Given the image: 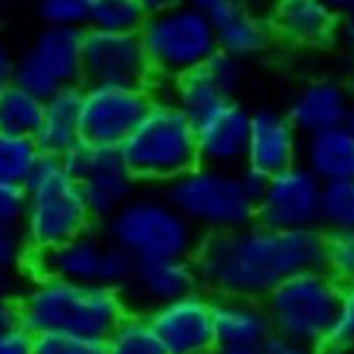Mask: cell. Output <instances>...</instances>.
Instances as JSON below:
<instances>
[{"label":"cell","instance_id":"cell-1","mask_svg":"<svg viewBox=\"0 0 354 354\" xmlns=\"http://www.w3.org/2000/svg\"><path fill=\"white\" fill-rule=\"evenodd\" d=\"M191 259L201 288L213 298L264 301L281 281L323 266V230L252 223L234 232L203 234Z\"/></svg>","mask_w":354,"mask_h":354},{"label":"cell","instance_id":"cell-2","mask_svg":"<svg viewBox=\"0 0 354 354\" xmlns=\"http://www.w3.org/2000/svg\"><path fill=\"white\" fill-rule=\"evenodd\" d=\"M22 328L37 333H71L103 342L110 330L130 310L122 291L64 279H32L20 293Z\"/></svg>","mask_w":354,"mask_h":354},{"label":"cell","instance_id":"cell-3","mask_svg":"<svg viewBox=\"0 0 354 354\" xmlns=\"http://www.w3.org/2000/svg\"><path fill=\"white\" fill-rule=\"evenodd\" d=\"M120 154L140 186H169L201 164L196 125L159 88L140 125L120 145Z\"/></svg>","mask_w":354,"mask_h":354},{"label":"cell","instance_id":"cell-4","mask_svg":"<svg viewBox=\"0 0 354 354\" xmlns=\"http://www.w3.org/2000/svg\"><path fill=\"white\" fill-rule=\"evenodd\" d=\"M27 208L22 215V237L30 254L49 252L68 240L95 227V220L86 205L84 191L62 167V159L44 156L25 183Z\"/></svg>","mask_w":354,"mask_h":354},{"label":"cell","instance_id":"cell-5","mask_svg":"<svg viewBox=\"0 0 354 354\" xmlns=\"http://www.w3.org/2000/svg\"><path fill=\"white\" fill-rule=\"evenodd\" d=\"M103 234L135 261L191 259L201 242L196 227L164 198V193H137L105 220Z\"/></svg>","mask_w":354,"mask_h":354},{"label":"cell","instance_id":"cell-6","mask_svg":"<svg viewBox=\"0 0 354 354\" xmlns=\"http://www.w3.org/2000/svg\"><path fill=\"white\" fill-rule=\"evenodd\" d=\"M162 193L201 237L234 232L254 223L257 203L242 186L240 169L198 164L164 186Z\"/></svg>","mask_w":354,"mask_h":354},{"label":"cell","instance_id":"cell-7","mask_svg":"<svg viewBox=\"0 0 354 354\" xmlns=\"http://www.w3.org/2000/svg\"><path fill=\"white\" fill-rule=\"evenodd\" d=\"M140 39L154 86L171 84L218 54L213 22L188 3L149 12L140 27Z\"/></svg>","mask_w":354,"mask_h":354},{"label":"cell","instance_id":"cell-8","mask_svg":"<svg viewBox=\"0 0 354 354\" xmlns=\"http://www.w3.org/2000/svg\"><path fill=\"white\" fill-rule=\"evenodd\" d=\"M339 298L342 286L323 269H313L281 281L261 303L269 315L271 333L318 352L325 347L337 318Z\"/></svg>","mask_w":354,"mask_h":354},{"label":"cell","instance_id":"cell-9","mask_svg":"<svg viewBox=\"0 0 354 354\" xmlns=\"http://www.w3.org/2000/svg\"><path fill=\"white\" fill-rule=\"evenodd\" d=\"M27 269L32 279H64V281L105 286L125 293L135 271V259L110 245L105 234L91 230L49 252L30 254Z\"/></svg>","mask_w":354,"mask_h":354},{"label":"cell","instance_id":"cell-10","mask_svg":"<svg viewBox=\"0 0 354 354\" xmlns=\"http://www.w3.org/2000/svg\"><path fill=\"white\" fill-rule=\"evenodd\" d=\"M81 42L84 30L39 27L17 54L15 84L42 100L62 88L81 86Z\"/></svg>","mask_w":354,"mask_h":354},{"label":"cell","instance_id":"cell-11","mask_svg":"<svg viewBox=\"0 0 354 354\" xmlns=\"http://www.w3.org/2000/svg\"><path fill=\"white\" fill-rule=\"evenodd\" d=\"M156 86L93 84L81 88V140L120 147L154 103Z\"/></svg>","mask_w":354,"mask_h":354},{"label":"cell","instance_id":"cell-12","mask_svg":"<svg viewBox=\"0 0 354 354\" xmlns=\"http://www.w3.org/2000/svg\"><path fill=\"white\" fill-rule=\"evenodd\" d=\"M93 84L154 86L140 32L86 27L81 42V86Z\"/></svg>","mask_w":354,"mask_h":354},{"label":"cell","instance_id":"cell-13","mask_svg":"<svg viewBox=\"0 0 354 354\" xmlns=\"http://www.w3.org/2000/svg\"><path fill=\"white\" fill-rule=\"evenodd\" d=\"M320 201L323 183L298 162L269 176L254 223L271 230H320Z\"/></svg>","mask_w":354,"mask_h":354},{"label":"cell","instance_id":"cell-14","mask_svg":"<svg viewBox=\"0 0 354 354\" xmlns=\"http://www.w3.org/2000/svg\"><path fill=\"white\" fill-rule=\"evenodd\" d=\"M164 354H210L215 339V298L203 288L147 313Z\"/></svg>","mask_w":354,"mask_h":354},{"label":"cell","instance_id":"cell-15","mask_svg":"<svg viewBox=\"0 0 354 354\" xmlns=\"http://www.w3.org/2000/svg\"><path fill=\"white\" fill-rule=\"evenodd\" d=\"M245 73V62L218 52L205 64L174 78L171 84L162 86L159 91L174 105H178L191 120H196L215 105L237 98Z\"/></svg>","mask_w":354,"mask_h":354},{"label":"cell","instance_id":"cell-16","mask_svg":"<svg viewBox=\"0 0 354 354\" xmlns=\"http://www.w3.org/2000/svg\"><path fill=\"white\" fill-rule=\"evenodd\" d=\"M252 110L237 98L225 100L193 120L198 162L220 169H242L250 142Z\"/></svg>","mask_w":354,"mask_h":354},{"label":"cell","instance_id":"cell-17","mask_svg":"<svg viewBox=\"0 0 354 354\" xmlns=\"http://www.w3.org/2000/svg\"><path fill=\"white\" fill-rule=\"evenodd\" d=\"M303 137L288 120L286 110L257 108L252 110L250 142L245 167L266 178L301 162Z\"/></svg>","mask_w":354,"mask_h":354},{"label":"cell","instance_id":"cell-18","mask_svg":"<svg viewBox=\"0 0 354 354\" xmlns=\"http://www.w3.org/2000/svg\"><path fill=\"white\" fill-rule=\"evenodd\" d=\"M266 20L274 37L293 47H328L342 30V15L328 0H269Z\"/></svg>","mask_w":354,"mask_h":354},{"label":"cell","instance_id":"cell-19","mask_svg":"<svg viewBox=\"0 0 354 354\" xmlns=\"http://www.w3.org/2000/svg\"><path fill=\"white\" fill-rule=\"evenodd\" d=\"M198 288L201 279L193 259H142L135 261L125 298L127 306L132 303L140 313H149Z\"/></svg>","mask_w":354,"mask_h":354},{"label":"cell","instance_id":"cell-20","mask_svg":"<svg viewBox=\"0 0 354 354\" xmlns=\"http://www.w3.org/2000/svg\"><path fill=\"white\" fill-rule=\"evenodd\" d=\"M352 100V91L337 78H313L291 95L286 115L301 137H310L342 125Z\"/></svg>","mask_w":354,"mask_h":354},{"label":"cell","instance_id":"cell-21","mask_svg":"<svg viewBox=\"0 0 354 354\" xmlns=\"http://www.w3.org/2000/svg\"><path fill=\"white\" fill-rule=\"evenodd\" d=\"M210 22L218 39V52L240 62L261 57L274 42V32L266 15L257 12L245 0H230L210 17Z\"/></svg>","mask_w":354,"mask_h":354},{"label":"cell","instance_id":"cell-22","mask_svg":"<svg viewBox=\"0 0 354 354\" xmlns=\"http://www.w3.org/2000/svg\"><path fill=\"white\" fill-rule=\"evenodd\" d=\"M81 88H62L44 100V113L35 142L44 156L62 159L81 140Z\"/></svg>","mask_w":354,"mask_h":354},{"label":"cell","instance_id":"cell-23","mask_svg":"<svg viewBox=\"0 0 354 354\" xmlns=\"http://www.w3.org/2000/svg\"><path fill=\"white\" fill-rule=\"evenodd\" d=\"M301 164L320 183L354 181V135L342 125L303 137Z\"/></svg>","mask_w":354,"mask_h":354},{"label":"cell","instance_id":"cell-24","mask_svg":"<svg viewBox=\"0 0 354 354\" xmlns=\"http://www.w3.org/2000/svg\"><path fill=\"white\" fill-rule=\"evenodd\" d=\"M269 335V315H266L261 301L215 298V339L218 344L259 349Z\"/></svg>","mask_w":354,"mask_h":354},{"label":"cell","instance_id":"cell-25","mask_svg":"<svg viewBox=\"0 0 354 354\" xmlns=\"http://www.w3.org/2000/svg\"><path fill=\"white\" fill-rule=\"evenodd\" d=\"M78 186L84 191V198H86V205H88L91 215H93V220L100 225L108 218H113L122 205L130 203L137 193H140V183L127 171L122 159L100 167L98 171L86 176Z\"/></svg>","mask_w":354,"mask_h":354},{"label":"cell","instance_id":"cell-26","mask_svg":"<svg viewBox=\"0 0 354 354\" xmlns=\"http://www.w3.org/2000/svg\"><path fill=\"white\" fill-rule=\"evenodd\" d=\"M42 113L44 100L20 88L17 84L0 91V132L35 140L39 122H42Z\"/></svg>","mask_w":354,"mask_h":354},{"label":"cell","instance_id":"cell-27","mask_svg":"<svg viewBox=\"0 0 354 354\" xmlns=\"http://www.w3.org/2000/svg\"><path fill=\"white\" fill-rule=\"evenodd\" d=\"M103 354H164L147 313L127 310L103 339Z\"/></svg>","mask_w":354,"mask_h":354},{"label":"cell","instance_id":"cell-28","mask_svg":"<svg viewBox=\"0 0 354 354\" xmlns=\"http://www.w3.org/2000/svg\"><path fill=\"white\" fill-rule=\"evenodd\" d=\"M39 159L42 151L32 137L0 132V181L25 186Z\"/></svg>","mask_w":354,"mask_h":354},{"label":"cell","instance_id":"cell-29","mask_svg":"<svg viewBox=\"0 0 354 354\" xmlns=\"http://www.w3.org/2000/svg\"><path fill=\"white\" fill-rule=\"evenodd\" d=\"M147 10L140 0H91L86 27L103 32H140Z\"/></svg>","mask_w":354,"mask_h":354},{"label":"cell","instance_id":"cell-30","mask_svg":"<svg viewBox=\"0 0 354 354\" xmlns=\"http://www.w3.org/2000/svg\"><path fill=\"white\" fill-rule=\"evenodd\" d=\"M320 230L323 232H354V181H337L323 186Z\"/></svg>","mask_w":354,"mask_h":354},{"label":"cell","instance_id":"cell-31","mask_svg":"<svg viewBox=\"0 0 354 354\" xmlns=\"http://www.w3.org/2000/svg\"><path fill=\"white\" fill-rule=\"evenodd\" d=\"M118 159H122L120 147H105V145H93V142L78 140L62 156V167L66 169V174L73 181L81 183L86 176L98 171L100 167H105L110 162H118Z\"/></svg>","mask_w":354,"mask_h":354},{"label":"cell","instance_id":"cell-32","mask_svg":"<svg viewBox=\"0 0 354 354\" xmlns=\"http://www.w3.org/2000/svg\"><path fill=\"white\" fill-rule=\"evenodd\" d=\"M320 269L339 286L354 283V232H323Z\"/></svg>","mask_w":354,"mask_h":354},{"label":"cell","instance_id":"cell-33","mask_svg":"<svg viewBox=\"0 0 354 354\" xmlns=\"http://www.w3.org/2000/svg\"><path fill=\"white\" fill-rule=\"evenodd\" d=\"M32 12L42 27H71L86 30L91 0H30Z\"/></svg>","mask_w":354,"mask_h":354},{"label":"cell","instance_id":"cell-34","mask_svg":"<svg viewBox=\"0 0 354 354\" xmlns=\"http://www.w3.org/2000/svg\"><path fill=\"white\" fill-rule=\"evenodd\" d=\"M30 354H103V342L81 337V335L49 330V333L32 335Z\"/></svg>","mask_w":354,"mask_h":354},{"label":"cell","instance_id":"cell-35","mask_svg":"<svg viewBox=\"0 0 354 354\" xmlns=\"http://www.w3.org/2000/svg\"><path fill=\"white\" fill-rule=\"evenodd\" d=\"M323 349L339 354H354V283L342 286L337 318H335V325L330 328Z\"/></svg>","mask_w":354,"mask_h":354},{"label":"cell","instance_id":"cell-36","mask_svg":"<svg viewBox=\"0 0 354 354\" xmlns=\"http://www.w3.org/2000/svg\"><path fill=\"white\" fill-rule=\"evenodd\" d=\"M30 259V247L22 237L20 225L0 223V271L12 274L20 266H27Z\"/></svg>","mask_w":354,"mask_h":354},{"label":"cell","instance_id":"cell-37","mask_svg":"<svg viewBox=\"0 0 354 354\" xmlns=\"http://www.w3.org/2000/svg\"><path fill=\"white\" fill-rule=\"evenodd\" d=\"M27 208V188L22 183L0 181V223L20 225Z\"/></svg>","mask_w":354,"mask_h":354},{"label":"cell","instance_id":"cell-38","mask_svg":"<svg viewBox=\"0 0 354 354\" xmlns=\"http://www.w3.org/2000/svg\"><path fill=\"white\" fill-rule=\"evenodd\" d=\"M259 354H315V349H310V347H306V344H301V342H293V339L271 333L269 337L261 342Z\"/></svg>","mask_w":354,"mask_h":354},{"label":"cell","instance_id":"cell-39","mask_svg":"<svg viewBox=\"0 0 354 354\" xmlns=\"http://www.w3.org/2000/svg\"><path fill=\"white\" fill-rule=\"evenodd\" d=\"M32 335L25 328L0 333V354H30Z\"/></svg>","mask_w":354,"mask_h":354},{"label":"cell","instance_id":"cell-40","mask_svg":"<svg viewBox=\"0 0 354 354\" xmlns=\"http://www.w3.org/2000/svg\"><path fill=\"white\" fill-rule=\"evenodd\" d=\"M22 328V315H20V301L17 296L0 298V333Z\"/></svg>","mask_w":354,"mask_h":354},{"label":"cell","instance_id":"cell-41","mask_svg":"<svg viewBox=\"0 0 354 354\" xmlns=\"http://www.w3.org/2000/svg\"><path fill=\"white\" fill-rule=\"evenodd\" d=\"M15 68H17V54L12 52L10 44L0 39V91L15 84Z\"/></svg>","mask_w":354,"mask_h":354},{"label":"cell","instance_id":"cell-42","mask_svg":"<svg viewBox=\"0 0 354 354\" xmlns=\"http://www.w3.org/2000/svg\"><path fill=\"white\" fill-rule=\"evenodd\" d=\"M240 176H242V186H245V191L252 196V201H259V196L264 193V188H266V181L269 178L264 176V174H257V171H252V169H247V167H242L240 169Z\"/></svg>","mask_w":354,"mask_h":354},{"label":"cell","instance_id":"cell-43","mask_svg":"<svg viewBox=\"0 0 354 354\" xmlns=\"http://www.w3.org/2000/svg\"><path fill=\"white\" fill-rule=\"evenodd\" d=\"M339 39H342L344 49H347L349 62L354 64V12L342 17V30H339Z\"/></svg>","mask_w":354,"mask_h":354},{"label":"cell","instance_id":"cell-44","mask_svg":"<svg viewBox=\"0 0 354 354\" xmlns=\"http://www.w3.org/2000/svg\"><path fill=\"white\" fill-rule=\"evenodd\" d=\"M186 3H188L191 8H196L198 12H203V15L210 20V17H213L215 12L220 10V8L227 6L230 0H186Z\"/></svg>","mask_w":354,"mask_h":354},{"label":"cell","instance_id":"cell-45","mask_svg":"<svg viewBox=\"0 0 354 354\" xmlns=\"http://www.w3.org/2000/svg\"><path fill=\"white\" fill-rule=\"evenodd\" d=\"M186 0H140V6L149 12H159V10H167V8H174V6H181Z\"/></svg>","mask_w":354,"mask_h":354},{"label":"cell","instance_id":"cell-46","mask_svg":"<svg viewBox=\"0 0 354 354\" xmlns=\"http://www.w3.org/2000/svg\"><path fill=\"white\" fill-rule=\"evenodd\" d=\"M6 296H15V281H12V274L0 271V298Z\"/></svg>","mask_w":354,"mask_h":354},{"label":"cell","instance_id":"cell-47","mask_svg":"<svg viewBox=\"0 0 354 354\" xmlns=\"http://www.w3.org/2000/svg\"><path fill=\"white\" fill-rule=\"evenodd\" d=\"M210 354H259V349H252V347H223V344H218V347H215Z\"/></svg>","mask_w":354,"mask_h":354},{"label":"cell","instance_id":"cell-48","mask_svg":"<svg viewBox=\"0 0 354 354\" xmlns=\"http://www.w3.org/2000/svg\"><path fill=\"white\" fill-rule=\"evenodd\" d=\"M330 6L335 8V10L339 12V15H349V12H354V0H328Z\"/></svg>","mask_w":354,"mask_h":354},{"label":"cell","instance_id":"cell-49","mask_svg":"<svg viewBox=\"0 0 354 354\" xmlns=\"http://www.w3.org/2000/svg\"><path fill=\"white\" fill-rule=\"evenodd\" d=\"M342 127L349 132V135H354V100H352V105H349L347 115H344V122H342Z\"/></svg>","mask_w":354,"mask_h":354},{"label":"cell","instance_id":"cell-50","mask_svg":"<svg viewBox=\"0 0 354 354\" xmlns=\"http://www.w3.org/2000/svg\"><path fill=\"white\" fill-rule=\"evenodd\" d=\"M315 354H339V352H330V349H318Z\"/></svg>","mask_w":354,"mask_h":354},{"label":"cell","instance_id":"cell-51","mask_svg":"<svg viewBox=\"0 0 354 354\" xmlns=\"http://www.w3.org/2000/svg\"><path fill=\"white\" fill-rule=\"evenodd\" d=\"M0 12H3V0H0Z\"/></svg>","mask_w":354,"mask_h":354}]
</instances>
